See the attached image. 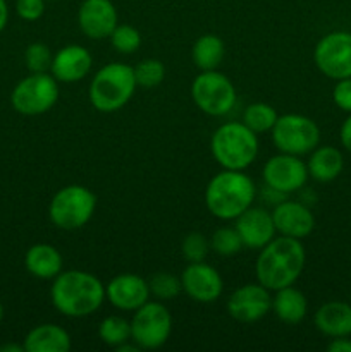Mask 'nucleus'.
<instances>
[{
    "label": "nucleus",
    "mask_w": 351,
    "mask_h": 352,
    "mask_svg": "<svg viewBox=\"0 0 351 352\" xmlns=\"http://www.w3.org/2000/svg\"><path fill=\"white\" fill-rule=\"evenodd\" d=\"M52 305L69 318H85L98 311L105 301V285L83 270L61 272L50 289Z\"/></svg>",
    "instance_id": "obj_1"
},
{
    "label": "nucleus",
    "mask_w": 351,
    "mask_h": 352,
    "mask_svg": "<svg viewBox=\"0 0 351 352\" xmlns=\"http://www.w3.org/2000/svg\"><path fill=\"white\" fill-rule=\"evenodd\" d=\"M305 260V248L299 239L286 236L272 239L267 246L262 248L255 263L258 284L268 291L292 285L301 275Z\"/></svg>",
    "instance_id": "obj_2"
},
{
    "label": "nucleus",
    "mask_w": 351,
    "mask_h": 352,
    "mask_svg": "<svg viewBox=\"0 0 351 352\" xmlns=\"http://www.w3.org/2000/svg\"><path fill=\"white\" fill-rule=\"evenodd\" d=\"M257 188L243 170L224 168L210 179L205 189L209 212L220 220H236L244 210L253 205Z\"/></svg>",
    "instance_id": "obj_3"
},
{
    "label": "nucleus",
    "mask_w": 351,
    "mask_h": 352,
    "mask_svg": "<svg viewBox=\"0 0 351 352\" xmlns=\"http://www.w3.org/2000/svg\"><path fill=\"white\" fill-rule=\"evenodd\" d=\"M210 151L222 168L244 170L257 160L258 138L243 122H226L212 134Z\"/></svg>",
    "instance_id": "obj_4"
},
{
    "label": "nucleus",
    "mask_w": 351,
    "mask_h": 352,
    "mask_svg": "<svg viewBox=\"0 0 351 352\" xmlns=\"http://www.w3.org/2000/svg\"><path fill=\"white\" fill-rule=\"evenodd\" d=\"M136 86L134 69L120 62H112L93 76L88 91L89 103L98 112H116L133 98Z\"/></svg>",
    "instance_id": "obj_5"
},
{
    "label": "nucleus",
    "mask_w": 351,
    "mask_h": 352,
    "mask_svg": "<svg viewBox=\"0 0 351 352\" xmlns=\"http://www.w3.org/2000/svg\"><path fill=\"white\" fill-rule=\"evenodd\" d=\"M96 198L85 186H65L55 192L48 206L52 223L62 230H76L89 222L95 213Z\"/></svg>",
    "instance_id": "obj_6"
},
{
    "label": "nucleus",
    "mask_w": 351,
    "mask_h": 352,
    "mask_svg": "<svg viewBox=\"0 0 351 352\" xmlns=\"http://www.w3.org/2000/svg\"><path fill=\"white\" fill-rule=\"evenodd\" d=\"M272 141L281 153H312L320 141V129L310 117L299 113H286L277 117L272 127Z\"/></svg>",
    "instance_id": "obj_7"
},
{
    "label": "nucleus",
    "mask_w": 351,
    "mask_h": 352,
    "mask_svg": "<svg viewBox=\"0 0 351 352\" xmlns=\"http://www.w3.org/2000/svg\"><path fill=\"white\" fill-rule=\"evenodd\" d=\"M57 79L48 72H31L10 93L14 110L23 116H40L48 112L58 100Z\"/></svg>",
    "instance_id": "obj_8"
},
{
    "label": "nucleus",
    "mask_w": 351,
    "mask_h": 352,
    "mask_svg": "<svg viewBox=\"0 0 351 352\" xmlns=\"http://www.w3.org/2000/svg\"><path fill=\"white\" fill-rule=\"evenodd\" d=\"M193 102L206 116L220 117L229 113L236 105V88L226 74L202 71L191 85Z\"/></svg>",
    "instance_id": "obj_9"
},
{
    "label": "nucleus",
    "mask_w": 351,
    "mask_h": 352,
    "mask_svg": "<svg viewBox=\"0 0 351 352\" xmlns=\"http://www.w3.org/2000/svg\"><path fill=\"white\" fill-rule=\"evenodd\" d=\"M172 332V316L162 302L147 301L134 311L131 320V340L141 351L164 346Z\"/></svg>",
    "instance_id": "obj_10"
},
{
    "label": "nucleus",
    "mask_w": 351,
    "mask_h": 352,
    "mask_svg": "<svg viewBox=\"0 0 351 352\" xmlns=\"http://www.w3.org/2000/svg\"><path fill=\"white\" fill-rule=\"evenodd\" d=\"M313 60L323 76L330 79L351 78V33L332 31L317 43Z\"/></svg>",
    "instance_id": "obj_11"
},
{
    "label": "nucleus",
    "mask_w": 351,
    "mask_h": 352,
    "mask_svg": "<svg viewBox=\"0 0 351 352\" xmlns=\"http://www.w3.org/2000/svg\"><path fill=\"white\" fill-rule=\"evenodd\" d=\"M262 174H264V181L268 189L281 192V195H288V192H295L305 186L306 179H308V168L296 155L281 153L268 158Z\"/></svg>",
    "instance_id": "obj_12"
},
{
    "label": "nucleus",
    "mask_w": 351,
    "mask_h": 352,
    "mask_svg": "<svg viewBox=\"0 0 351 352\" xmlns=\"http://www.w3.org/2000/svg\"><path fill=\"white\" fill-rule=\"evenodd\" d=\"M272 309V296L262 284H246L227 299V313L240 323H255Z\"/></svg>",
    "instance_id": "obj_13"
},
{
    "label": "nucleus",
    "mask_w": 351,
    "mask_h": 352,
    "mask_svg": "<svg viewBox=\"0 0 351 352\" xmlns=\"http://www.w3.org/2000/svg\"><path fill=\"white\" fill-rule=\"evenodd\" d=\"M182 291L196 302H213L220 298L224 289L222 277L212 265L205 261L189 263L181 275Z\"/></svg>",
    "instance_id": "obj_14"
},
{
    "label": "nucleus",
    "mask_w": 351,
    "mask_h": 352,
    "mask_svg": "<svg viewBox=\"0 0 351 352\" xmlns=\"http://www.w3.org/2000/svg\"><path fill=\"white\" fill-rule=\"evenodd\" d=\"M117 23V10L110 0H83L78 10V24L85 36L92 40L109 38Z\"/></svg>",
    "instance_id": "obj_15"
},
{
    "label": "nucleus",
    "mask_w": 351,
    "mask_h": 352,
    "mask_svg": "<svg viewBox=\"0 0 351 352\" xmlns=\"http://www.w3.org/2000/svg\"><path fill=\"white\" fill-rule=\"evenodd\" d=\"M105 298L120 311H136L150 298V287L140 275L123 274L107 284Z\"/></svg>",
    "instance_id": "obj_16"
},
{
    "label": "nucleus",
    "mask_w": 351,
    "mask_h": 352,
    "mask_svg": "<svg viewBox=\"0 0 351 352\" xmlns=\"http://www.w3.org/2000/svg\"><path fill=\"white\" fill-rule=\"evenodd\" d=\"M236 230L243 241L244 248L250 250H262L267 246L275 236V226L272 220V213L264 208L250 206L236 219Z\"/></svg>",
    "instance_id": "obj_17"
},
{
    "label": "nucleus",
    "mask_w": 351,
    "mask_h": 352,
    "mask_svg": "<svg viewBox=\"0 0 351 352\" xmlns=\"http://www.w3.org/2000/svg\"><path fill=\"white\" fill-rule=\"evenodd\" d=\"M275 230L281 236L292 237V239H303L310 236L315 227V219L310 208L298 201H282L272 212Z\"/></svg>",
    "instance_id": "obj_18"
},
{
    "label": "nucleus",
    "mask_w": 351,
    "mask_h": 352,
    "mask_svg": "<svg viewBox=\"0 0 351 352\" xmlns=\"http://www.w3.org/2000/svg\"><path fill=\"white\" fill-rule=\"evenodd\" d=\"M93 57L81 45L62 47L52 58L50 72L61 82H78L89 74Z\"/></svg>",
    "instance_id": "obj_19"
},
{
    "label": "nucleus",
    "mask_w": 351,
    "mask_h": 352,
    "mask_svg": "<svg viewBox=\"0 0 351 352\" xmlns=\"http://www.w3.org/2000/svg\"><path fill=\"white\" fill-rule=\"evenodd\" d=\"M315 327L332 339L351 336V305L341 301L322 305L315 313Z\"/></svg>",
    "instance_id": "obj_20"
},
{
    "label": "nucleus",
    "mask_w": 351,
    "mask_h": 352,
    "mask_svg": "<svg viewBox=\"0 0 351 352\" xmlns=\"http://www.w3.org/2000/svg\"><path fill=\"white\" fill-rule=\"evenodd\" d=\"M26 352H69L71 351V336L65 329L52 323H43L28 332L23 342Z\"/></svg>",
    "instance_id": "obj_21"
},
{
    "label": "nucleus",
    "mask_w": 351,
    "mask_h": 352,
    "mask_svg": "<svg viewBox=\"0 0 351 352\" xmlns=\"http://www.w3.org/2000/svg\"><path fill=\"white\" fill-rule=\"evenodd\" d=\"M24 265L33 277L41 278V280H50L61 274L64 260H62V254L58 253L57 248L40 243L28 250L26 256H24Z\"/></svg>",
    "instance_id": "obj_22"
},
{
    "label": "nucleus",
    "mask_w": 351,
    "mask_h": 352,
    "mask_svg": "<svg viewBox=\"0 0 351 352\" xmlns=\"http://www.w3.org/2000/svg\"><path fill=\"white\" fill-rule=\"evenodd\" d=\"M272 311L281 322L288 323V325H296L306 316L308 302L301 291L288 285V287L275 291V296L272 298Z\"/></svg>",
    "instance_id": "obj_23"
},
{
    "label": "nucleus",
    "mask_w": 351,
    "mask_h": 352,
    "mask_svg": "<svg viewBox=\"0 0 351 352\" xmlns=\"http://www.w3.org/2000/svg\"><path fill=\"white\" fill-rule=\"evenodd\" d=\"M344 158L334 146H317L308 158V175L319 182H330L343 172Z\"/></svg>",
    "instance_id": "obj_24"
},
{
    "label": "nucleus",
    "mask_w": 351,
    "mask_h": 352,
    "mask_svg": "<svg viewBox=\"0 0 351 352\" xmlns=\"http://www.w3.org/2000/svg\"><path fill=\"white\" fill-rule=\"evenodd\" d=\"M226 47L217 34H203L193 45L191 57L200 71H215L222 62Z\"/></svg>",
    "instance_id": "obj_25"
},
{
    "label": "nucleus",
    "mask_w": 351,
    "mask_h": 352,
    "mask_svg": "<svg viewBox=\"0 0 351 352\" xmlns=\"http://www.w3.org/2000/svg\"><path fill=\"white\" fill-rule=\"evenodd\" d=\"M277 117V112L270 105H267V103H251L244 110L243 124L250 127L255 134H262L272 131Z\"/></svg>",
    "instance_id": "obj_26"
},
{
    "label": "nucleus",
    "mask_w": 351,
    "mask_h": 352,
    "mask_svg": "<svg viewBox=\"0 0 351 352\" xmlns=\"http://www.w3.org/2000/svg\"><path fill=\"white\" fill-rule=\"evenodd\" d=\"M98 336L107 346L119 347L120 344L131 340V322L120 318V316H107L100 323Z\"/></svg>",
    "instance_id": "obj_27"
},
{
    "label": "nucleus",
    "mask_w": 351,
    "mask_h": 352,
    "mask_svg": "<svg viewBox=\"0 0 351 352\" xmlns=\"http://www.w3.org/2000/svg\"><path fill=\"white\" fill-rule=\"evenodd\" d=\"M241 248H243V241H241L236 227H220L210 239V250L215 251L220 256H234L236 253H240Z\"/></svg>",
    "instance_id": "obj_28"
},
{
    "label": "nucleus",
    "mask_w": 351,
    "mask_h": 352,
    "mask_svg": "<svg viewBox=\"0 0 351 352\" xmlns=\"http://www.w3.org/2000/svg\"><path fill=\"white\" fill-rule=\"evenodd\" d=\"M148 287H150V294H153L160 301H171V299L178 298L182 291L181 278H178L172 274H167V272L155 274L148 280Z\"/></svg>",
    "instance_id": "obj_29"
},
{
    "label": "nucleus",
    "mask_w": 351,
    "mask_h": 352,
    "mask_svg": "<svg viewBox=\"0 0 351 352\" xmlns=\"http://www.w3.org/2000/svg\"><path fill=\"white\" fill-rule=\"evenodd\" d=\"M133 69L136 85L143 86V88H155L165 78L164 64L160 60H157V58H147V60L138 62Z\"/></svg>",
    "instance_id": "obj_30"
},
{
    "label": "nucleus",
    "mask_w": 351,
    "mask_h": 352,
    "mask_svg": "<svg viewBox=\"0 0 351 352\" xmlns=\"http://www.w3.org/2000/svg\"><path fill=\"white\" fill-rule=\"evenodd\" d=\"M110 43L119 54H134L141 45L140 31L129 24H117L110 34Z\"/></svg>",
    "instance_id": "obj_31"
},
{
    "label": "nucleus",
    "mask_w": 351,
    "mask_h": 352,
    "mask_svg": "<svg viewBox=\"0 0 351 352\" xmlns=\"http://www.w3.org/2000/svg\"><path fill=\"white\" fill-rule=\"evenodd\" d=\"M182 256L188 263H198V261H205L206 254L210 251V241L206 239L203 234L191 232L182 239L181 244Z\"/></svg>",
    "instance_id": "obj_32"
},
{
    "label": "nucleus",
    "mask_w": 351,
    "mask_h": 352,
    "mask_svg": "<svg viewBox=\"0 0 351 352\" xmlns=\"http://www.w3.org/2000/svg\"><path fill=\"white\" fill-rule=\"evenodd\" d=\"M52 58L54 55L45 43H31L24 52V62L30 72H48Z\"/></svg>",
    "instance_id": "obj_33"
},
{
    "label": "nucleus",
    "mask_w": 351,
    "mask_h": 352,
    "mask_svg": "<svg viewBox=\"0 0 351 352\" xmlns=\"http://www.w3.org/2000/svg\"><path fill=\"white\" fill-rule=\"evenodd\" d=\"M16 12L23 21H38L45 12V0H16Z\"/></svg>",
    "instance_id": "obj_34"
},
{
    "label": "nucleus",
    "mask_w": 351,
    "mask_h": 352,
    "mask_svg": "<svg viewBox=\"0 0 351 352\" xmlns=\"http://www.w3.org/2000/svg\"><path fill=\"white\" fill-rule=\"evenodd\" d=\"M332 98L334 103H336L341 110L351 113V78L339 79V81L336 82L332 91Z\"/></svg>",
    "instance_id": "obj_35"
},
{
    "label": "nucleus",
    "mask_w": 351,
    "mask_h": 352,
    "mask_svg": "<svg viewBox=\"0 0 351 352\" xmlns=\"http://www.w3.org/2000/svg\"><path fill=\"white\" fill-rule=\"evenodd\" d=\"M330 352H351V340L346 337H336L332 342L327 346Z\"/></svg>",
    "instance_id": "obj_36"
},
{
    "label": "nucleus",
    "mask_w": 351,
    "mask_h": 352,
    "mask_svg": "<svg viewBox=\"0 0 351 352\" xmlns=\"http://www.w3.org/2000/svg\"><path fill=\"white\" fill-rule=\"evenodd\" d=\"M339 138L343 146L346 148L348 151H351V116L348 117V119L343 122V126H341Z\"/></svg>",
    "instance_id": "obj_37"
},
{
    "label": "nucleus",
    "mask_w": 351,
    "mask_h": 352,
    "mask_svg": "<svg viewBox=\"0 0 351 352\" xmlns=\"http://www.w3.org/2000/svg\"><path fill=\"white\" fill-rule=\"evenodd\" d=\"M7 21H9V7L6 0H0V33L6 30Z\"/></svg>",
    "instance_id": "obj_38"
},
{
    "label": "nucleus",
    "mask_w": 351,
    "mask_h": 352,
    "mask_svg": "<svg viewBox=\"0 0 351 352\" xmlns=\"http://www.w3.org/2000/svg\"><path fill=\"white\" fill-rule=\"evenodd\" d=\"M116 349H117V352H140L141 351L134 342L133 344L124 342V344H120L119 347H116Z\"/></svg>",
    "instance_id": "obj_39"
},
{
    "label": "nucleus",
    "mask_w": 351,
    "mask_h": 352,
    "mask_svg": "<svg viewBox=\"0 0 351 352\" xmlns=\"http://www.w3.org/2000/svg\"><path fill=\"white\" fill-rule=\"evenodd\" d=\"M0 352H24V346H16V344H6V346H0Z\"/></svg>",
    "instance_id": "obj_40"
},
{
    "label": "nucleus",
    "mask_w": 351,
    "mask_h": 352,
    "mask_svg": "<svg viewBox=\"0 0 351 352\" xmlns=\"http://www.w3.org/2000/svg\"><path fill=\"white\" fill-rule=\"evenodd\" d=\"M2 320H3V306L2 302H0V323H2Z\"/></svg>",
    "instance_id": "obj_41"
},
{
    "label": "nucleus",
    "mask_w": 351,
    "mask_h": 352,
    "mask_svg": "<svg viewBox=\"0 0 351 352\" xmlns=\"http://www.w3.org/2000/svg\"><path fill=\"white\" fill-rule=\"evenodd\" d=\"M54 2H55V0H54Z\"/></svg>",
    "instance_id": "obj_42"
}]
</instances>
